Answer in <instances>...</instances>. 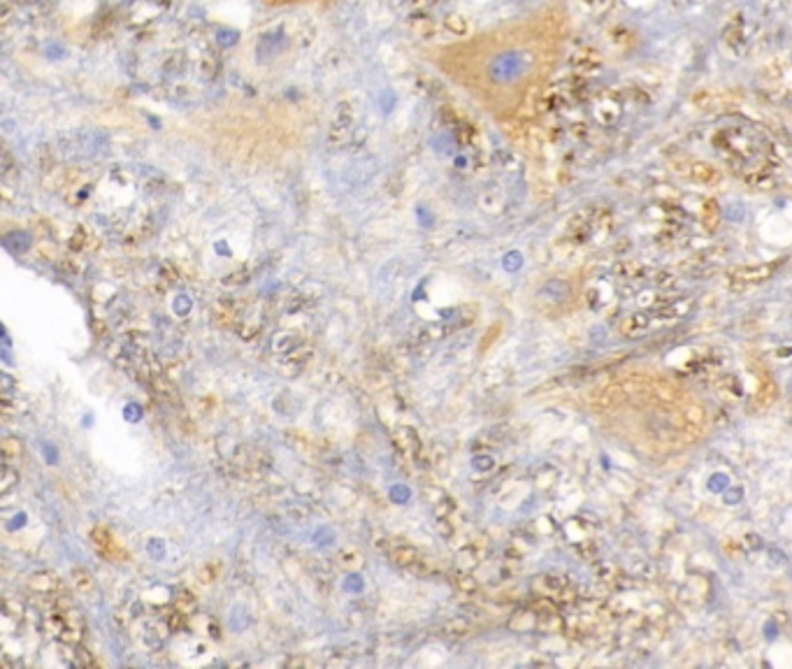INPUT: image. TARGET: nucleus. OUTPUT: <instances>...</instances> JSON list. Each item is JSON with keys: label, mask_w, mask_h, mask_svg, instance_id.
I'll list each match as a JSON object with an SVG mask.
<instances>
[{"label": "nucleus", "mask_w": 792, "mask_h": 669, "mask_svg": "<svg viewBox=\"0 0 792 669\" xmlns=\"http://www.w3.org/2000/svg\"><path fill=\"white\" fill-rule=\"evenodd\" d=\"M58 144H61V151L68 158H93L105 151L107 137L101 130H75L63 135Z\"/></svg>", "instance_id": "f257e3e1"}, {"label": "nucleus", "mask_w": 792, "mask_h": 669, "mask_svg": "<svg viewBox=\"0 0 792 669\" xmlns=\"http://www.w3.org/2000/svg\"><path fill=\"white\" fill-rule=\"evenodd\" d=\"M771 275H774V265H755V268L741 265V268H734L730 272V286L737 290L748 288V286H755V284L767 281Z\"/></svg>", "instance_id": "f03ea898"}, {"label": "nucleus", "mask_w": 792, "mask_h": 669, "mask_svg": "<svg viewBox=\"0 0 792 669\" xmlns=\"http://www.w3.org/2000/svg\"><path fill=\"white\" fill-rule=\"evenodd\" d=\"M723 44H728L732 49V54L737 56H743L750 47V40H748V31H746V21H743L741 17L732 19L728 24V28L723 31Z\"/></svg>", "instance_id": "7ed1b4c3"}, {"label": "nucleus", "mask_w": 792, "mask_h": 669, "mask_svg": "<svg viewBox=\"0 0 792 669\" xmlns=\"http://www.w3.org/2000/svg\"><path fill=\"white\" fill-rule=\"evenodd\" d=\"M648 328H651V314H648V311H635V314H628L625 319H621V323H618V330H621V335L630 337V340H635V337H642Z\"/></svg>", "instance_id": "20e7f679"}, {"label": "nucleus", "mask_w": 792, "mask_h": 669, "mask_svg": "<svg viewBox=\"0 0 792 669\" xmlns=\"http://www.w3.org/2000/svg\"><path fill=\"white\" fill-rule=\"evenodd\" d=\"M683 172L690 177L692 182L704 184V186H711V184L721 182V170L714 168V165H709V163H702V161H697V163L692 161Z\"/></svg>", "instance_id": "39448f33"}, {"label": "nucleus", "mask_w": 792, "mask_h": 669, "mask_svg": "<svg viewBox=\"0 0 792 669\" xmlns=\"http://www.w3.org/2000/svg\"><path fill=\"white\" fill-rule=\"evenodd\" d=\"M716 386H718V390H721V395H725V397H741V390H743L734 374H723L721 379L716 381Z\"/></svg>", "instance_id": "423d86ee"}, {"label": "nucleus", "mask_w": 792, "mask_h": 669, "mask_svg": "<svg viewBox=\"0 0 792 669\" xmlns=\"http://www.w3.org/2000/svg\"><path fill=\"white\" fill-rule=\"evenodd\" d=\"M574 63H576V68H581L583 72H592V70H597L602 65V58L597 56V51L583 49L581 54H576Z\"/></svg>", "instance_id": "0eeeda50"}, {"label": "nucleus", "mask_w": 792, "mask_h": 669, "mask_svg": "<svg viewBox=\"0 0 792 669\" xmlns=\"http://www.w3.org/2000/svg\"><path fill=\"white\" fill-rule=\"evenodd\" d=\"M42 453L46 455V462H49V465H56V460H58V451L54 446H51V444H44L42 446Z\"/></svg>", "instance_id": "6e6552de"}, {"label": "nucleus", "mask_w": 792, "mask_h": 669, "mask_svg": "<svg viewBox=\"0 0 792 669\" xmlns=\"http://www.w3.org/2000/svg\"><path fill=\"white\" fill-rule=\"evenodd\" d=\"M700 3V0H676V5H695Z\"/></svg>", "instance_id": "1a4fd4ad"}]
</instances>
